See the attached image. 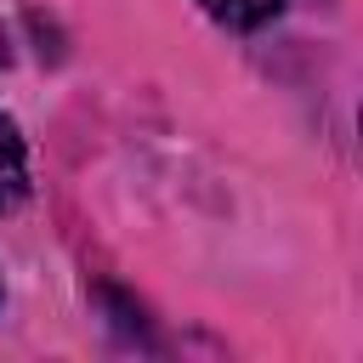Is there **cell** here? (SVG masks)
I'll list each match as a JSON object with an SVG mask.
<instances>
[{"label":"cell","instance_id":"6da1fadb","mask_svg":"<svg viewBox=\"0 0 363 363\" xmlns=\"http://www.w3.org/2000/svg\"><path fill=\"white\" fill-rule=\"evenodd\" d=\"M23 193H28V153H23L17 125L0 113V210H11Z\"/></svg>","mask_w":363,"mask_h":363},{"label":"cell","instance_id":"7a4b0ae2","mask_svg":"<svg viewBox=\"0 0 363 363\" xmlns=\"http://www.w3.org/2000/svg\"><path fill=\"white\" fill-rule=\"evenodd\" d=\"M216 23H227V28H261L267 17H278L284 11V0H199Z\"/></svg>","mask_w":363,"mask_h":363},{"label":"cell","instance_id":"3957f363","mask_svg":"<svg viewBox=\"0 0 363 363\" xmlns=\"http://www.w3.org/2000/svg\"><path fill=\"white\" fill-rule=\"evenodd\" d=\"M0 68H6V34H0Z\"/></svg>","mask_w":363,"mask_h":363}]
</instances>
